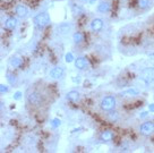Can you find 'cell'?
<instances>
[{
	"instance_id": "9",
	"label": "cell",
	"mask_w": 154,
	"mask_h": 153,
	"mask_svg": "<svg viewBox=\"0 0 154 153\" xmlns=\"http://www.w3.org/2000/svg\"><path fill=\"white\" fill-rule=\"evenodd\" d=\"M63 73H65V69H63V67H59V66H58V67H54L50 70V77L58 80V78H60V77L63 76Z\"/></svg>"
},
{
	"instance_id": "2",
	"label": "cell",
	"mask_w": 154,
	"mask_h": 153,
	"mask_svg": "<svg viewBox=\"0 0 154 153\" xmlns=\"http://www.w3.org/2000/svg\"><path fill=\"white\" fill-rule=\"evenodd\" d=\"M116 105H117V101H116L115 96L106 95L102 99L101 103H100V108H101V110L109 112L111 110H115Z\"/></svg>"
},
{
	"instance_id": "6",
	"label": "cell",
	"mask_w": 154,
	"mask_h": 153,
	"mask_svg": "<svg viewBox=\"0 0 154 153\" xmlns=\"http://www.w3.org/2000/svg\"><path fill=\"white\" fill-rule=\"evenodd\" d=\"M103 26H104V22L102 18H94L91 22V30L95 33L101 32Z\"/></svg>"
},
{
	"instance_id": "4",
	"label": "cell",
	"mask_w": 154,
	"mask_h": 153,
	"mask_svg": "<svg viewBox=\"0 0 154 153\" xmlns=\"http://www.w3.org/2000/svg\"><path fill=\"white\" fill-rule=\"evenodd\" d=\"M140 78L145 84H152L154 83V67H147L140 72Z\"/></svg>"
},
{
	"instance_id": "17",
	"label": "cell",
	"mask_w": 154,
	"mask_h": 153,
	"mask_svg": "<svg viewBox=\"0 0 154 153\" xmlns=\"http://www.w3.org/2000/svg\"><path fill=\"white\" fill-rule=\"evenodd\" d=\"M119 119V112H116V111L111 110L108 114V120H110L111 123H117V120Z\"/></svg>"
},
{
	"instance_id": "20",
	"label": "cell",
	"mask_w": 154,
	"mask_h": 153,
	"mask_svg": "<svg viewBox=\"0 0 154 153\" xmlns=\"http://www.w3.org/2000/svg\"><path fill=\"white\" fill-rule=\"evenodd\" d=\"M7 80H8V82H9L10 84H14L15 81H16V77H15L14 74H7Z\"/></svg>"
},
{
	"instance_id": "27",
	"label": "cell",
	"mask_w": 154,
	"mask_h": 153,
	"mask_svg": "<svg viewBox=\"0 0 154 153\" xmlns=\"http://www.w3.org/2000/svg\"><path fill=\"white\" fill-rule=\"evenodd\" d=\"M81 1H83V2H87V1H90V0H81Z\"/></svg>"
},
{
	"instance_id": "3",
	"label": "cell",
	"mask_w": 154,
	"mask_h": 153,
	"mask_svg": "<svg viewBox=\"0 0 154 153\" xmlns=\"http://www.w3.org/2000/svg\"><path fill=\"white\" fill-rule=\"evenodd\" d=\"M27 102L31 107L38 108L43 103V96L38 91H32L27 96Z\"/></svg>"
},
{
	"instance_id": "5",
	"label": "cell",
	"mask_w": 154,
	"mask_h": 153,
	"mask_svg": "<svg viewBox=\"0 0 154 153\" xmlns=\"http://www.w3.org/2000/svg\"><path fill=\"white\" fill-rule=\"evenodd\" d=\"M140 133L143 136H151L154 134V123L153 121H144L140 126Z\"/></svg>"
},
{
	"instance_id": "24",
	"label": "cell",
	"mask_w": 154,
	"mask_h": 153,
	"mask_svg": "<svg viewBox=\"0 0 154 153\" xmlns=\"http://www.w3.org/2000/svg\"><path fill=\"white\" fill-rule=\"evenodd\" d=\"M14 99L15 100H20L22 99V92H15Z\"/></svg>"
},
{
	"instance_id": "7",
	"label": "cell",
	"mask_w": 154,
	"mask_h": 153,
	"mask_svg": "<svg viewBox=\"0 0 154 153\" xmlns=\"http://www.w3.org/2000/svg\"><path fill=\"white\" fill-rule=\"evenodd\" d=\"M15 14L17 15L19 18H25L29 15V9L25 5H17L15 8Z\"/></svg>"
},
{
	"instance_id": "10",
	"label": "cell",
	"mask_w": 154,
	"mask_h": 153,
	"mask_svg": "<svg viewBox=\"0 0 154 153\" xmlns=\"http://www.w3.org/2000/svg\"><path fill=\"white\" fill-rule=\"evenodd\" d=\"M75 67L79 70H83L87 67V60L84 57H78L75 59Z\"/></svg>"
},
{
	"instance_id": "8",
	"label": "cell",
	"mask_w": 154,
	"mask_h": 153,
	"mask_svg": "<svg viewBox=\"0 0 154 153\" xmlns=\"http://www.w3.org/2000/svg\"><path fill=\"white\" fill-rule=\"evenodd\" d=\"M66 98H67V100L69 102H78L79 99H81V93L76 91V90H72V91L68 92Z\"/></svg>"
},
{
	"instance_id": "15",
	"label": "cell",
	"mask_w": 154,
	"mask_h": 153,
	"mask_svg": "<svg viewBox=\"0 0 154 153\" xmlns=\"http://www.w3.org/2000/svg\"><path fill=\"white\" fill-rule=\"evenodd\" d=\"M22 64H23V58L20 57V56H14V57L10 59V65L14 68L20 67Z\"/></svg>"
},
{
	"instance_id": "16",
	"label": "cell",
	"mask_w": 154,
	"mask_h": 153,
	"mask_svg": "<svg viewBox=\"0 0 154 153\" xmlns=\"http://www.w3.org/2000/svg\"><path fill=\"white\" fill-rule=\"evenodd\" d=\"M113 139V133L109 130V129H106V130H103L101 134V139L102 141H104V142H109L111 139Z\"/></svg>"
},
{
	"instance_id": "19",
	"label": "cell",
	"mask_w": 154,
	"mask_h": 153,
	"mask_svg": "<svg viewBox=\"0 0 154 153\" xmlns=\"http://www.w3.org/2000/svg\"><path fill=\"white\" fill-rule=\"evenodd\" d=\"M122 94L128 95V96H136L140 94V91L136 90V89H128V90H126V91L122 92Z\"/></svg>"
},
{
	"instance_id": "1",
	"label": "cell",
	"mask_w": 154,
	"mask_h": 153,
	"mask_svg": "<svg viewBox=\"0 0 154 153\" xmlns=\"http://www.w3.org/2000/svg\"><path fill=\"white\" fill-rule=\"evenodd\" d=\"M50 23V16L48 13L42 11V13H38L35 17H34V25L38 27V30H42L44 27H47Z\"/></svg>"
},
{
	"instance_id": "12",
	"label": "cell",
	"mask_w": 154,
	"mask_h": 153,
	"mask_svg": "<svg viewBox=\"0 0 154 153\" xmlns=\"http://www.w3.org/2000/svg\"><path fill=\"white\" fill-rule=\"evenodd\" d=\"M110 9H111V4L109 1H101L97 5V10L100 13H108Z\"/></svg>"
},
{
	"instance_id": "14",
	"label": "cell",
	"mask_w": 154,
	"mask_h": 153,
	"mask_svg": "<svg viewBox=\"0 0 154 153\" xmlns=\"http://www.w3.org/2000/svg\"><path fill=\"white\" fill-rule=\"evenodd\" d=\"M72 30V25L69 23H63L58 26V31L60 34H68Z\"/></svg>"
},
{
	"instance_id": "13",
	"label": "cell",
	"mask_w": 154,
	"mask_h": 153,
	"mask_svg": "<svg viewBox=\"0 0 154 153\" xmlns=\"http://www.w3.org/2000/svg\"><path fill=\"white\" fill-rule=\"evenodd\" d=\"M153 5V1L152 0H137V6L140 7V9H149Z\"/></svg>"
},
{
	"instance_id": "26",
	"label": "cell",
	"mask_w": 154,
	"mask_h": 153,
	"mask_svg": "<svg viewBox=\"0 0 154 153\" xmlns=\"http://www.w3.org/2000/svg\"><path fill=\"white\" fill-rule=\"evenodd\" d=\"M147 114H149L147 111H144V112H142V115H140V117H142V118H144V117H146V116H147Z\"/></svg>"
},
{
	"instance_id": "21",
	"label": "cell",
	"mask_w": 154,
	"mask_h": 153,
	"mask_svg": "<svg viewBox=\"0 0 154 153\" xmlns=\"http://www.w3.org/2000/svg\"><path fill=\"white\" fill-rule=\"evenodd\" d=\"M66 61L67 62H72V61H75V58H74V55H72V52H68L67 55H66Z\"/></svg>"
},
{
	"instance_id": "25",
	"label": "cell",
	"mask_w": 154,
	"mask_h": 153,
	"mask_svg": "<svg viewBox=\"0 0 154 153\" xmlns=\"http://www.w3.org/2000/svg\"><path fill=\"white\" fill-rule=\"evenodd\" d=\"M149 110L152 111V112H154V103H151V105H149Z\"/></svg>"
},
{
	"instance_id": "23",
	"label": "cell",
	"mask_w": 154,
	"mask_h": 153,
	"mask_svg": "<svg viewBox=\"0 0 154 153\" xmlns=\"http://www.w3.org/2000/svg\"><path fill=\"white\" fill-rule=\"evenodd\" d=\"M52 126L53 127H59L60 126V120L58 119V118H54V119H52Z\"/></svg>"
},
{
	"instance_id": "22",
	"label": "cell",
	"mask_w": 154,
	"mask_h": 153,
	"mask_svg": "<svg viewBox=\"0 0 154 153\" xmlns=\"http://www.w3.org/2000/svg\"><path fill=\"white\" fill-rule=\"evenodd\" d=\"M0 91H1V94H5L6 92L9 91V89H8V86H6L5 84H1V86H0Z\"/></svg>"
},
{
	"instance_id": "11",
	"label": "cell",
	"mask_w": 154,
	"mask_h": 153,
	"mask_svg": "<svg viewBox=\"0 0 154 153\" xmlns=\"http://www.w3.org/2000/svg\"><path fill=\"white\" fill-rule=\"evenodd\" d=\"M16 25H17V19L15 18V17H8V18L5 20V23H4L5 29L8 30V31L14 30L15 27H16Z\"/></svg>"
},
{
	"instance_id": "18",
	"label": "cell",
	"mask_w": 154,
	"mask_h": 153,
	"mask_svg": "<svg viewBox=\"0 0 154 153\" xmlns=\"http://www.w3.org/2000/svg\"><path fill=\"white\" fill-rule=\"evenodd\" d=\"M84 40H85V38H84V34H83L82 32H76V33H74V41H75L76 44L83 43Z\"/></svg>"
}]
</instances>
